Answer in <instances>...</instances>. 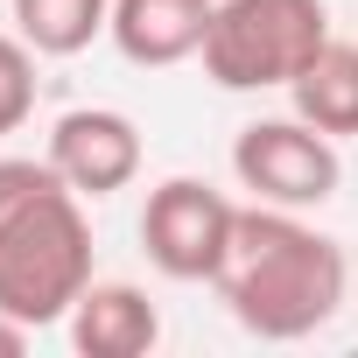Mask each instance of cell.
<instances>
[{"label": "cell", "instance_id": "obj_1", "mask_svg": "<svg viewBox=\"0 0 358 358\" xmlns=\"http://www.w3.org/2000/svg\"><path fill=\"white\" fill-rule=\"evenodd\" d=\"M232 309V323L260 344H295L316 337L351 288L344 246L316 225H302V211L281 204H246L232 225V253L211 281Z\"/></svg>", "mask_w": 358, "mask_h": 358}, {"label": "cell", "instance_id": "obj_2", "mask_svg": "<svg viewBox=\"0 0 358 358\" xmlns=\"http://www.w3.org/2000/svg\"><path fill=\"white\" fill-rule=\"evenodd\" d=\"M92 288V218L85 197L64 183L15 218H0V309L29 330H50Z\"/></svg>", "mask_w": 358, "mask_h": 358}, {"label": "cell", "instance_id": "obj_3", "mask_svg": "<svg viewBox=\"0 0 358 358\" xmlns=\"http://www.w3.org/2000/svg\"><path fill=\"white\" fill-rule=\"evenodd\" d=\"M323 43H330L323 0H218L197 57L218 92H288Z\"/></svg>", "mask_w": 358, "mask_h": 358}, {"label": "cell", "instance_id": "obj_4", "mask_svg": "<svg viewBox=\"0 0 358 358\" xmlns=\"http://www.w3.org/2000/svg\"><path fill=\"white\" fill-rule=\"evenodd\" d=\"M232 176L239 190H253V204H281V211H316L337 197L344 183V162L337 141L316 134L309 120H253L232 141Z\"/></svg>", "mask_w": 358, "mask_h": 358}, {"label": "cell", "instance_id": "obj_5", "mask_svg": "<svg viewBox=\"0 0 358 358\" xmlns=\"http://www.w3.org/2000/svg\"><path fill=\"white\" fill-rule=\"evenodd\" d=\"M232 225H239V204L225 190H211L204 176H169L141 204V246H148L155 274H169V281H218V267L232 253Z\"/></svg>", "mask_w": 358, "mask_h": 358}, {"label": "cell", "instance_id": "obj_6", "mask_svg": "<svg viewBox=\"0 0 358 358\" xmlns=\"http://www.w3.org/2000/svg\"><path fill=\"white\" fill-rule=\"evenodd\" d=\"M50 162L85 204H99L141 176V127L120 106H71L50 127Z\"/></svg>", "mask_w": 358, "mask_h": 358}, {"label": "cell", "instance_id": "obj_7", "mask_svg": "<svg viewBox=\"0 0 358 358\" xmlns=\"http://www.w3.org/2000/svg\"><path fill=\"white\" fill-rule=\"evenodd\" d=\"M218 0H113V50L141 71H169V64H190L211 36Z\"/></svg>", "mask_w": 358, "mask_h": 358}, {"label": "cell", "instance_id": "obj_8", "mask_svg": "<svg viewBox=\"0 0 358 358\" xmlns=\"http://www.w3.org/2000/svg\"><path fill=\"white\" fill-rule=\"evenodd\" d=\"M64 330L78 358H148L162 344V309L134 281H92L64 316Z\"/></svg>", "mask_w": 358, "mask_h": 358}, {"label": "cell", "instance_id": "obj_9", "mask_svg": "<svg viewBox=\"0 0 358 358\" xmlns=\"http://www.w3.org/2000/svg\"><path fill=\"white\" fill-rule=\"evenodd\" d=\"M288 99H295V120H309L330 141H351L358 134V43H337L330 36L302 64V78L288 85Z\"/></svg>", "mask_w": 358, "mask_h": 358}, {"label": "cell", "instance_id": "obj_10", "mask_svg": "<svg viewBox=\"0 0 358 358\" xmlns=\"http://www.w3.org/2000/svg\"><path fill=\"white\" fill-rule=\"evenodd\" d=\"M8 8H15V36L36 57H78L113 22V0H8Z\"/></svg>", "mask_w": 358, "mask_h": 358}, {"label": "cell", "instance_id": "obj_11", "mask_svg": "<svg viewBox=\"0 0 358 358\" xmlns=\"http://www.w3.org/2000/svg\"><path fill=\"white\" fill-rule=\"evenodd\" d=\"M36 113V50L22 36H0V141L22 134Z\"/></svg>", "mask_w": 358, "mask_h": 358}, {"label": "cell", "instance_id": "obj_12", "mask_svg": "<svg viewBox=\"0 0 358 358\" xmlns=\"http://www.w3.org/2000/svg\"><path fill=\"white\" fill-rule=\"evenodd\" d=\"M50 190H64V176H57L50 155H0V218H15L22 204H36Z\"/></svg>", "mask_w": 358, "mask_h": 358}, {"label": "cell", "instance_id": "obj_13", "mask_svg": "<svg viewBox=\"0 0 358 358\" xmlns=\"http://www.w3.org/2000/svg\"><path fill=\"white\" fill-rule=\"evenodd\" d=\"M29 337H36L29 323H15L8 309H0V358H22V351H29Z\"/></svg>", "mask_w": 358, "mask_h": 358}]
</instances>
